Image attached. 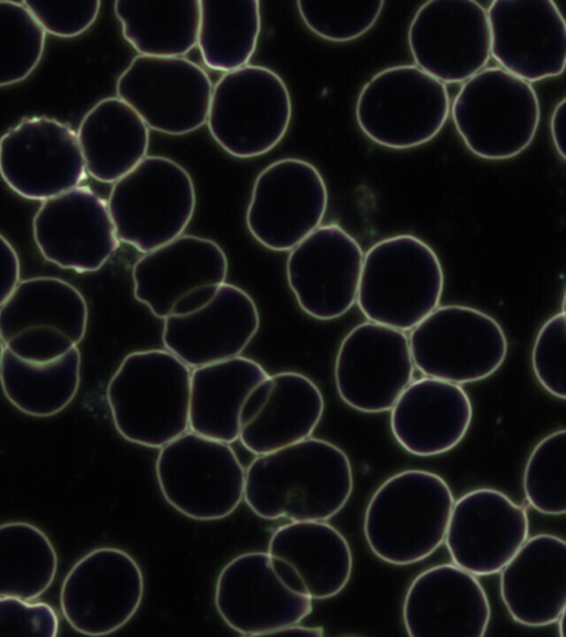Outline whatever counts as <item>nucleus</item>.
Returning a JSON list of instances; mask_svg holds the SVG:
<instances>
[{"label":"nucleus","instance_id":"f257e3e1","mask_svg":"<svg viewBox=\"0 0 566 637\" xmlns=\"http://www.w3.org/2000/svg\"><path fill=\"white\" fill-rule=\"evenodd\" d=\"M353 488L347 455L308 437L256 456L245 469L243 499L265 520L326 521L345 507Z\"/></svg>","mask_w":566,"mask_h":637},{"label":"nucleus","instance_id":"f03ea898","mask_svg":"<svg viewBox=\"0 0 566 637\" xmlns=\"http://www.w3.org/2000/svg\"><path fill=\"white\" fill-rule=\"evenodd\" d=\"M191 368L167 349L127 354L106 387L117 432L127 441L161 448L189 428Z\"/></svg>","mask_w":566,"mask_h":637},{"label":"nucleus","instance_id":"7ed1b4c3","mask_svg":"<svg viewBox=\"0 0 566 637\" xmlns=\"http://www.w3.org/2000/svg\"><path fill=\"white\" fill-rule=\"evenodd\" d=\"M453 503L449 484L437 473L408 469L389 477L365 511L370 551L397 566L429 557L444 541Z\"/></svg>","mask_w":566,"mask_h":637},{"label":"nucleus","instance_id":"20e7f679","mask_svg":"<svg viewBox=\"0 0 566 637\" xmlns=\"http://www.w3.org/2000/svg\"><path fill=\"white\" fill-rule=\"evenodd\" d=\"M443 285L434 250L418 237L397 234L364 254L356 303L369 322L411 331L438 307Z\"/></svg>","mask_w":566,"mask_h":637},{"label":"nucleus","instance_id":"39448f33","mask_svg":"<svg viewBox=\"0 0 566 637\" xmlns=\"http://www.w3.org/2000/svg\"><path fill=\"white\" fill-rule=\"evenodd\" d=\"M451 116L471 153L502 160L532 143L541 107L531 83L501 66H490L463 82L453 98Z\"/></svg>","mask_w":566,"mask_h":637},{"label":"nucleus","instance_id":"423d86ee","mask_svg":"<svg viewBox=\"0 0 566 637\" xmlns=\"http://www.w3.org/2000/svg\"><path fill=\"white\" fill-rule=\"evenodd\" d=\"M189 173L165 156H146L113 184L107 207L119 241L147 253L181 236L196 209Z\"/></svg>","mask_w":566,"mask_h":637},{"label":"nucleus","instance_id":"0eeeda50","mask_svg":"<svg viewBox=\"0 0 566 637\" xmlns=\"http://www.w3.org/2000/svg\"><path fill=\"white\" fill-rule=\"evenodd\" d=\"M449 113L446 84L415 64L377 72L361 87L355 105L361 132L394 149L428 143L442 129Z\"/></svg>","mask_w":566,"mask_h":637},{"label":"nucleus","instance_id":"6e6552de","mask_svg":"<svg viewBox=\"0 0 566 637\" xmlns=\"http://www.w3.org/2000/svg\"><path fill=\"white\" fill-rule=\"evenodd\" d=\"M292 117L290 92L273 70L248 64L224 73L212 86L207 117L217 144L237 158L273 149Z\"/></svg>","mask_w":566,"mask_h":637},{"label":"nucleus","instance_id":"1a4fd4ad","mask_svg":"<svg viewBox=\"0 0 566 637\" xmlns=\"http://www.w3.org/2000/svg\"><path fill=\"white\" fill-rule=\"evenodd\" d=\"M155 473L164 499L197 521L223 519L243 499L245 469L230 443L192 431L159 448Z\"/></svg>","mask_w":566,"mask_h":637},{"label":"nucleus","instance_id":"9d476101","mask_svg":"<svg viewBox=\"0 0 566 637\" xmlns=\"http://www.w3.org/2000/svg\"><path fill=\"white\" fill-rule=\"evenodd\" d=\"M408 341L419 372L459 385L490 377L507 354V340L499 322L460 304L436 307L411 330Z\"/></svg>","mask_w":566,"mask_h":637},{"label":"nucleus","instance_id":"9b49d317","mask_svg":"<svg viewBox=\"0 0 566 637\" xmlns=\"http://www.w3.org/2000/svg\"><path fill=\"white\" fill-rule=\"evenodd\" d=\"M116 93L148 128L184 135L207 122L212 82L187 58L138 54L118 76Z\"/></svg>","mask_w":566,"mask_h":637},{"label":"nucleus","instance_id":"f8f14e48","mask_svg":"<svg viewBox=\"0 0 566 637\" xmlns=\"http://www.w3.org/2000/svg\"><path fill=\"white\" fill-rule=\"evenodd\" d=\"M327 202L326 184L314 165L282 158L256 176L245 224L264 248L290 251L321 226Z\"/></svg>","mask_w":566,"mask_h":637},{"label":"nucleus","instance_id":"ddd939ff","mask_svg":"<svg viewBox=\"0 0 566 637\" xmlns=\"http://www.w3.org/2000/svg\"><path fill=\"white\" fill-rule=\"evenodd\" d=\"M144 591L143 572L130 554L117 547H97L67 572L61 586L60 606L74 630L104 636L133 618Z\"/></svg>","mask_w":566,"mask_h":637},{"label":"nucleus","instance_id":"4468645a","mask_svg":"<svg viewBox=\"0 0 566 637\" xmlns=\"http://www.w3.org/2000/svg\"><path fill=\"white\" fill-rule=\"evenodd\" d=\"M0 176L30 200L44 201L80 186L86 169L76 133L55 118L23 117L0 138Z\"/></svg>","mask_w":566,"mask_h":637},{"label":"nucleus","instance_id":"2eb2a0df","mask_svg":"<svg viewBox=\"0 0 566 637\" xmlns=\"http://www.w3.org/2000/svg\"><path fill=\"white\" fill-rule=\"evenodd\" d=\"M413 370L406 333L368 321L353 327L340 342L334 379L347 406L379 414L391 409Z\"/></svg>","mask_w":566,"mask_h":637},{"label":"nucleus","instance_id":"dca6fc26","mask_svg":"<svg viewBox=\"0 0 566 637\" xmlns=\"http://www.w3.org/2000/svg\"><path fill=\"white\" fill-rule=\"evenodd\" d=\"M407 41L415 65L442 83L464 82L491 56L486 9L474 0H429L411 19Z\"/></svg>","mask_w":566,"mask_h":637},{"label":"nucleus","instance_id":"f3484780","mask_svg":"<svg viewBox=\"0 0 566 637\" xmlns=\"http://www.w3.org/2000/svg\"><path fill=\"white\" fill-rule=\"evenodd\" d=\"M364 252L338 224L316 228L286 259V280L298 306L308 316L331 321L356 302Z\"/></svg>","mask_w":566,"mask_h":637},{"label":"nucleus","instance_id":"a211bd4d","mask_svg":"<svg viewBox=\"0 0 566 637\" xmlns=\"http://www.w3.org/2000/svg\"><path fill=\"white\" fill-rule=\"evenodd\" d=\"M312 601L283 583L264 552L233 557L216 582L214 606L219 616L243 636L277 634L301 623L311 614Z\"/></svg>","mask_w":566,"mask_h":637},{"label":"nucleus","instance_id":"6ab92c4d","mask_svg":"<svg viewBox=\"0 0 566 637\" xmlns=\"http://www.w3.org/2000/svg\"><path fill=\"white\" fill-rule=\"evenodd\" d=\"M524 507L492 488L464 493L453 503L444 543L453 564L475 576L497 574L528 536Z\"/></svg>","mask_w":566,"mask_h":637},{"label":"nucleus","instance_id":"aec40b11","mask_svg":"<svg viewBox=\"0 0 566 637\" xmlns=\"http://www.w3.org/2000/svg\"><path fill=\"white\" fill-rule=\"evenodd\" d=\"M32 229L46 261L78 273L99 270L119 246L107 202L85 186L42 201Z\"/></svg>","mask_w":566,"mask_h":637},{"label":"nucleus","instance_id":"412c9836","mask_svg":"<svg viewBox=\"0 0 566 637\" xmlns=\"http://www.w3.org/2000/svg\"><path fill=\"white\" fill-rule=\"evenodd\" d=\"M486 14L491 54L502 69L528 83L563 73L566 27L553 0H495Z\"/></svg>","mask_w":566,"mask_h":637},{"label":"nucleus","instance_id":"4be33fe9","mask_svg":"<svg viewBox=\"0 0 566 637\" xmlns=\"http://www.w3.org/2000/svg\"><path fill=\"white\" fill-rule=\"evenodd\" d=\"M490 617V603L476 576L453 563L419 573L402 605L411 637H482Z\"/></svg>","mask_w":566,"mask_h":637},{"label":"nucleus","instance_id":"5701e85b","mask_svg":"<svg viewBox=\"0 0 566 637\" xmlns=\"http://www.w3.org/2000/svg\"><path fill=\"white\" fill-rule=\"evenodd\" d=\"M259 326L253 299L241 288L223 282L200 309L164 318L163 343L192 369L240 356Z\"/></svg>","mask_w":566,"mask_h":637},{"label":"nucleus","instance_id":"b1692460","mask_svg":"<svg viewBox=\"0 0 566 637\" xmlns=\"http://www.w3.org/2000/svg\"><path fill=\"white\" fill-rule=\"evenodd\" d=\"M324 413L317 385L304 374L268 375L247 396L239 413V438L255 456L312 436Z\"/></svg>","mask_w":566,"mask_h":637},{"label":"nucleus","instance_id":"393cba45","mask_svg":"<svg viewBox=\"0 0 566 637\" xmlns=\"http://www.w3.org/2000/svg\"><path fill=\"white\" fill-rule=\"evenodd\" d=\"M472 404L461 385L422 377L411 380L390 409L396 441L409 453L432 457L458 446L472 420Z\"/></svg>","mask_w":566,"mask_h":637},{"label":"nucleus","instance_id":"a878e982","mask_svg":"<svg viewBox=\"0 0 566 637\" xmlns=\"http://www.w3.org/2000/svg\"><path fill=\"white\" fill-rule=\"evenodd\" d=\"M228 259L213 240L181 234L140 257L132 269L135 299L158 318L190 291L226 282Z\"/></svg>","mask_w":566,"mask_h":637},{"label":"nucleus","instance_id":"bb28decb","mask_svg":"<svg viewBox=\"0 0 566 637\" xmlns=\"http://www.w3.org/2000/svg\"><path fill=\"white\" fill-rule=\"evenodd\" d=\"M565 560V541L542 533L527 537L501 570V597L514 622L527 627L556 623L566 608Z\"/></svg>","mask_w":566,"mask_h":637},{"label":"nucleus","instance_id":"cd10ccee","mask_svg":"<svg viewBox=\"0 0 566 637\" xmlns=\"http://www.w3.org/2000/svg\"><path fill=\"white\" fill-rule=\"evenodd\" d=\"M266 553L295 572L312 599H327L339 594L353 571L347 540L325 521H291L276 528Z\"/></svg>","mask_w":566,"mask_h":637},{"label":"nucleus","instance_id":"c85d7f7f","mask_svg":"<svg viewBox=\"0 0 566 637\" xmlns=\"http://www.w3.org/2000/svg\"><path fill=\"white\" fill-rule=\"evenodd\" d=\"M86 174L114 184L147 154L149 128L142 117L117 96L98 101L83 116L76 132Z\"/></svg>","mask_w":566,"mask_h":637},{"label":"nucleus","instance_id":"c756f323","mask_svg":"<svg viewBox=\"0 0 566 637\" xmlns=\"http://www.w3.org/2000/svg\"><path fill=\"white\" fill-rule=\"evenodd\" d=\"M269 374L237 356L191 369L189 429L226 443L239 438V413L249 393Z\"/></svg>","mask_w":566,"mask_h":637},{"label":"nucleus","instance_id":"7c9ffc66","mask_svg":"<svg viewBox=\"0 0 566 637\" xmlns=\"http://www.w3.org/2000/svg\"><path fill=\"white\" fill-rule=\"evenodd\" d=\"M87 304L71 283L53 276L21 280L0 306V336L6 343L29 327H53L74 344L85 336Z\"/></svg>","mask_w":566,"mask_h":637},{"label":"nucleus","instance_id":"2f4dec72","mask_svg":"<svg viewBox=\"0 0 566 637\" xmlns=\"http://www.w3.org/2000/svg\"><path fill=\"white\" fill-rule=\"evenodd\" d=\"M81 354L74 346L49 362L22 359L4 347L0 384L7 399L32 417H51L66 408L77 394Z\"/></svg>","mask_w":566,"mask_h":637},{"label":"nucleus","instance_id":"473e14b6","mask_svg":"<svg viewBox=\"0 0 566 637\" xmlns=\"http://www.w3.org/2000/svg\"><path fill=\"white\" fill-rule=\"evenodd\" d=\"M114 12L140 55L182 56L197 45L198 0H117Z\"/></svg>","mask_w":566,"mask_h":637},{"label":"nucleus","instance_id":"72a5a7b5","mask_svg":"<svg viewBox=\"0 0 566 637\" xmlns=\"http://www.w3.org/2000/svg\"><path fill=\"white\" fill-rule=\"evenodd\" d=\"M197 45L205 65L230 72L248 65L261 31L258 0H199Z\"/></svg>","mask_w":566,"mask_h":637},{"label":"nucleus","instance_id":"f704fd0d","mask_svg":"<svg viewBox=\"0 0 566 637\" xmlns=\"http://www.w3.org/2000/svg\"><path fill=\"white\" fill-rule=\"evenodd\" d=\"M56 571L55 549L41 529L23 521L0 524V596L34 601Z\"/></svg>","mask_w":566,"mask_h":637},{"label":"nucleus","instance_id":"c9c22d12","mask_svg":"<svg viewBox=\"0 0 566 637\" xmlns=\"http://www.w3.org/2000/svg\"><path fill=\"white\" fill-rule=\"evenodd\" d=\"M44 46L45 33L24 3L0 0V87L29 77Z\"/></svg>","mask_w":566,"mask_h":637},{"label":"nucleus","instance_id":"e433bc0d","mask_svg":"<svg viewBox=\"0 0 566 637\" xmlns=\"http://www.w3.org/2000/svg\"><path fill=\"white\" fill-rule=\"evenodd\" d=\"M565 429L547 435L531 452L523 473V490L528 504L539 513H565Z\"/></svg>","mask_w":566,"mask_h":637},{"label":"nucleus","instance_id":"4c0bfd02","mask_svg":"<svg viewBox=\"0 0 566 637\" xmlns=\"http://www.w3.org/2000/svg\"><path fill=\"white\" fill-rule=\"evenodd\" d=\"M384 0H297L305 25L328 41L346 42L365 34L378 20Z\"/></svg>","mask_w":566,"mask_h":637},{"label":"nucleus","instance_id":"58836bf2","mask_svg":"<svg viewBox=\"0 0 566 637\" xmlns=\"http://www.w3.org/2000/svg\"><path fill=\"white\" fill-rule=\"evenodd\" d=\"M566 318L564 310L539 328L532 348V368L541 386L555 398L565 399L564 349Z\"/></svg>","mask_w":566,"mask_h":637},{"label":"nucleus","instance_id":"ea45409f","mask_svg":"<svg viewBox=\"0 0 566 637\" xmlns=\"http://www.w3.org/2000/svg\"><path fill=\"white\" fill-rule=\"evenodd\" d=\"M44 33L59 38H74L97 19L99 0L81 1H22Z\"/></svg>","mask_w":566,"mask_h":637},{"label":"nucleus","instance_id":"a19ab883","mask_svg":"<svg viewBox=\"0 0 566 637\" xmlns=\"http://www.w3.org/2000/svg\"><path fill=\"white\" fill-rule=\"evenodd\" d=\"M0 596V636L55 637L59 634V616L44 603Z\"/></svg>","mask_w":566,"mask_h":637},{"label":"nucleus","instance_id":"79ce46f5","mask_svg":"<svg viewBox=\"0 0 566 637\" xmlns=\"http://www.w3.org/2000/svg\"><path fill=\"white\" fill-rule=\"evenodd\" d=\"M74 346L73 341L53 327H29L4 343V347L15 356L31 362L56 359Z\"/></svg>","mask_w":566,"mask_h":637},{"label":"nucleus","instance_id":"37998d69","mask_svg":"<svg viewBox=\"0 0 566 637\" xmlns=\"http://www.w3.org/2000/svg\"><path fill=\"white\" fill-rule=\"evenodd\" d=\"M20 282V261L12 244L0 233V306Z\"/></svg>","mask_w":566,"mask_h":637},{"label":"nucleus","instance_id":"c03bdc74","mask_svg":"<svg viewBox=\"0 0 566 637\" xmlns=\"http://www.w3.org/2000/svg\"><path fill=\"white\" fill-rule=\"evenodd\" d=\"M564 118H565V98L563 97L554 107L551 119L549 130L555 149L563 160H565L564 149Z\"/></svg>","mask_w":566,"mask_h":637},{"label":"nucleus","instance_id":"a18cd8bd","mask_svg":"<svg viewBox=\"0 0 566 637\" xmlns=\"http://www.w3.org/2000/svg\"><path fill=\"white\" fill-rule=\"evenodd\" d=\"M279 633H302V634L312 635V636H322L324 634V630L322 627H306V626H301L298 623V624H294V625L284 627L281 630H279L277 634Z\"/></svg>","mask_w":566,"mask_h":637},{"label":"nucleus","instance_id":"49530a36","mask_svg":"<svg viewBox=\"0 0 566 637\" xmlns=\"http://www.w3.org/2000/svg\"><path fill=\"white\" fill-rule=\"evenodd\" d=\"M557 623V628H558V634L560 637H565V627H564V623H565V610L560 614V616L558 617V619L556 620Z\"/></svg>","mask_w":566,"mask_h":637},{"label":"nucleus","instance_id":"de8ad7c7","mask_svg":"<svg viewBox=\"0 0 566 637\" xmlns=\"http://www.w3.org/2000/svg\"><path fill=\"white\" fill-rule=\"evenodd\" d=\"M3 351H4V343L0 336V363H1Z\"/></svg>","mask_w":566,"mask_h":637}]
</instances>
